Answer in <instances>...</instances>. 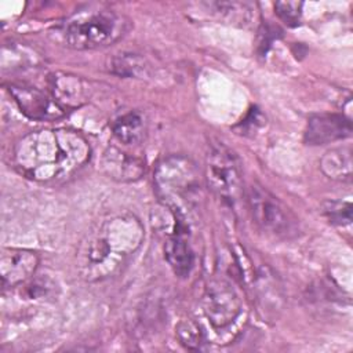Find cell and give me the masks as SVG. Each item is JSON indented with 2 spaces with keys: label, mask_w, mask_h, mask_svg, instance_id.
<instances>
[{
  "label": "cell",
  "mask_w": 353,
  "mask_h": 353,
  "mask_svg": "<svg viewBox=\"0 0 353 353\" xmlns=\"http://www.w3.org/2000/svg\"><path fill=\"white\" fill-rule=\"evenodd\" d=\"M175 336L179 341V343L189 350H199L204 343V336L199 324L190 319L181 320L176 324Z\"/></svg>",
  "instance_id": "18"
},
{
  "label": "cell",
  "mask_w": 353,
  "mask_h": 353,
  "mask_svg": "<svg viewBox=\"0 0 353 353\" xmlns=\"http://www.w3.org/2000/svg\"><path fill=\"white\" fill-rule=\"evenodd\" d=\"M204 178L208 189L229 205L236 204L244 194L240 161L236 153L222 142L210 145Z\"/></svg>",
  "instance_id": "5"
},
{
  "label": "cell",
  "mask_w": 353,
  "mask_h": 353,
  "mask_svg": "<svg viewBox=\"0 0 353 353\" xmlns=\"http://www.w3.org/2000/svg\"><path fill=\"white\" fill-rule=\"evenodd\" d=\"M103 172L119 182H134L145 172V161L141 157L109 146L102 156Z\"/></svg>",
  "instance_id": "13"
},
{
  "label": "cell",
  "mask_w": 353,
  "mask_h": 353,
  "mask_svg": "<svg viewBox=\"0 0 353 353\" xmlns=\"http://www.w3.org/2000/svg\"><path fill=\"white\" fill-rule=\"evenodd\" d=\"M130 19L113 10L101 8L73 15L65 25L63 40L73 50L105 48L130 29Z\"/></svg>",
  "instance_id": "3"
},
{
  "label": "cell",
  "mask_w": 353,
  "mask_h": 353,
  "mask_svg": "<svg viewBox=\"0 0 353 353\" xmlns=\"http://www.w3.org/2000/svg\"><path fill=\"white\" fill-rule=\"evenodd\" d=\"M324 212L334 225L345 226L352 222V205L349 201H328L324 205Z\"/></svg>",
  "instance_id": "19"
},
{
  "label": "cell",
  "mask_w": 353,
  "mask_h": 353,
  "mask_svg": "<svg viewBox=\"0 0 353 353\" xmlns=\"http://www.w3.org/2000/svg\"><path fill=\"white\" fill-rule=\"evenodd\" d=\"M48 87L50 95L65 112L83 106L90 98L88 83L72 73H51Z\"/></svg>",
  "instance_id": "11"
},
{
  "label": "cell",
  "mask_w": 353,
  "mask_h": 353,
  "mask_svg": "<svg viewBox=\"0 0 353 353\" xmlns=\"http://www.w3.org/2000/svg\"><path fill=\"white\" fill-rule=\"evenodd\" d=\"M320 168L325 176L338 182L352 181V149L349 146H339L327 150L320 159Z\"/></svg>",
  "instance_id": "14"
},
{
  "label": "cell",
  "mask_w": 353,
  "mask_h": 353,
  "mask_svg": "<svg viewBox=\"0 0 353 353\" xmlns=\"http://www.w3.org/2000/svg\"><path fill=\"white\" fill-rule=\"evenodd\" d=\"M352 135L350 119L339 113L314 114L307 120L305 142L307 145H325Z\"/></svg>",
  "instance_id": "10"
},
{
  "label": "cell",
  "mask_w": 353,
  "mask_h": 353,
  "mask_svg": "<svg viewBox=\"0 0 353 353\" xmlns=\"http://www.w3.org/2000/svg\"><path fill=\"white\" fill-rule=\"evenodd\" d=\"M7 90L18 109L32 120H57L66 114L54 98L40 88L25 83H11Z\"/></svg>",
  "instance_id": "8"
},
{
  "label": "cell",
  "mask_w": 353,
  "mask_h": 353,
  "mask_svg": "<svg viewBox=\"0 0 353 353\" xmlns=\"http://www.w3.org/2000/svg\"><path fill=\"white\" fill-rule=\"evenodd\" d=\"M143 239V225L132 214L102 219L79 245L76 266L81 279L97 283L114 277L139 250Z\"/></svg>",
  "instance_id": "2"
},
{
  "label": "cell",
  "mask_w": 353,
  "mask_h": 353,
  "mask_svg": "<svg viewBox=\"0 0 353 353\" xmlns=\"http://www.w3.org/2000/svg\"><path fill=\"white\" fill-rule=\"evenodd\" d=\"M154 182L171 210L175 208L176 201L192 199L200 188L197 168L183 156H170L161 160L156 167Z\"/></svg>",
  "instance_id": "6"
},
{
  "label": "cell",
  "mask_w": 353,
  "mask_h": 353,
  "mask_svg": "<svg viewBox=\"0 0 353 353\" xmlns=\"http://www.w3.org/2000/svg\"><path fill=\"white\" fill-rule=\"evenodd\" d=\"M181 221V212L175 211V230L164 244V256L175 276L183 279L193 269L194 255L188 241V232Z\"/></svg>",
  "instance_id": "12"
},
{
  "label": "cell",
  "mask_w": 353,
  "mask_h": 353,
  "mask_svg": "<svg viewBox=\"0 0 353 353\" xmlns=\"http://www.w3.org/2000/svg\"><path fill=\"white\" fill-rule=\"evenodd\" d=\"M247 205L258 229L273 239H292L299 230L298 218L280 199L258 183L247 190Z\"/></svg>",
  "instance_id": "4"
},
{
  "label": "cell",
  "mask_w": 353,
  "mask_h": 353,
  "mask_svg": "<svg viewBox=\"0 0 353 353\" xmlns=\"http://www.w3.org/2000/svg\"><path fill=\"white\" fill-rule=\"evenodd\" d=\"M203 313L214 330L230 327L241 313V299L234 287L223 277H212L204 287Z\"/></svg>",
  "instance_id": "7"
},
{
  "label": "cell",
  "mask_w": 353,
  "mask_h": 353,
  "mask_svg": "<svg viewBox=\"0 0 353 353\" xmlns=\"http://www.w3.org/2000/svg\"><path fill=\"white\" fill-rule=\"evenodd\" d=\"M40 258L37 252L26 248H4L0 255V276L3 288H14L29 280Z\"/></svg>",
  "instance_id": "9"
},
{
  "label": "cell",
  "mask_w": 353,
  "mask_h": 353,
  "mask_svg": "<svg viewBox=\"0 0 353 353\" xmlns=\"http://www.w3.org/2000/svg\"><path fill=\"white\" fill-rule=\"evenodd\" d=\"M114 138L123 145H138L146 135V121L142 113L137 110L119 116L112 123Z\"/></svg>",
  "instance_id": "15"
},
{
  "label": "cell",
  "mask_w": 353,
  "mask_h": 353,
  "mask_svg": "<svg viewBox=\"0 0 353 353\" xmlns=\"http://www.w3.org/2000/svg\"><path fill=\"white\" fill-rule=\"evenodd\" d=\"M112 72L123 77H143L146 76L149 66L146 61L138 54L123 52L117 54L112 59Z\"/></svg>",
  "instance_id": "17"
},
{
  "label": "cell",
  "mask_w": 353,
  "mask_h": 353,
  "mask_svg": "<svg viewBox=\"0 0 353 353\" xmlns=\"http://www.w3.org/2000/svg\"><path fill=\"white\" fill-rule=\"evenodd\" d=\"M14 165L39 183H61L77 174L91 157L84 135L70 128H43L22 137L14 146Z\"/></svg>",
  "instance_id": "1"
},
{
  "label": "cell",
  "mask_w": 353,
  "mask_h": 353,
  "mask_svg": "<svg viewBox=\"0 0 353 353\" xmlns=\"http://www.w3.org/2000/svg\"><path fill=\"white\" fill-rule=\"evenodd\" d=\"M302 6L301 1H277L274 3V12L288 26H296L301 21Z\"/></svg>",
  "instance_id": "20"
},
{
  "label": "cell",
  "mask_w": 353,
  "mask_h": 353,
  "mask_svg": "<svg viewBox=\"0 0 353 353\" xmlns=\"http://www.w3.org/2000/svg\"><path fill=\"white\" fill-rule=\"evenodd\" d=\"M221 19L236 23L240 26H248L255 19V6L241 1H215L207 4Z\"/></svg>",
  "instance_id": "16"
}]
</instances>
